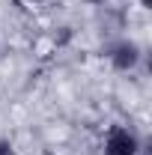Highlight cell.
Here are the masks:
<instances>
[{
	"instance_id": "cell-1",
	"label": "cell",
	"mask_w": 152,
	"mask_h": 155,
	"mask_svg": "<svg viewBox=\"0 0 152 155\" xmlns=\"http://www.w3.org/2000/svg\"><path fill=\"white\" fill-rule=\"evenodd\" d=\"M137 149H140V140L125 125H114L104 137V155H137Z\"/></svg>"
},
{
	"instance_id": "cell-2",
	"label": "cell",
	"mask_w": 152,
	"mask_h": 155,
	"mask_svg": "<svg viewBox=\"0 0 152 155\" xmlns=\"http://www.w3.org/2000/svg\"><path fill=\"white\" fill-rule=\"evenodd\" d=\"M111 60L116 63V69H134L137 60H140V51L134 42H119L114 51H111Z\"/></svg>"
},
{
	"instance_id": "cell-3",
	"label": "cell",
	"mask_w": 152,
	"mask_h": 155,
	"mask_svg": "<svg viewBox=\"0 0 152 155\" xmlns=\"http://www.w3.org/2000/svg\"><path fill=\"white\" fill-rule=\"evenodd\" d=\"M0 155H15V146L9 140H0Z\"/></svg>"
},
{
	"instance_id": "cell-4",
	"label": "cell",
	"mask_w": 152,
	"mask_h": 155,
	"mask_svg": "<svg viewBox=\"0 0 152 155\" xmlns=\"http://www.w3.org/2000/svg\"><path fill=\"white\" fill-rule=\"evenodd\" d=\"M143 3V9H152V0H140Z\"/></svg>"
},
{
	"instance_id": "cell-5",
	"label": "cell",
	"mask_w": 152,
	"mask_h": 155,
	"mask_svg": "<svg viewBox=\"0 0 152 155\" xmlns=\"http://www.w3.org/2000/svg\"><path fill=\"white\" fill-rule=\"evenodd\" d=\"M27 3H42V0H27Z\"/></svg>"
},
{
	"instance_id": "cell-6",
	"label": "cell",
	"mask_w": 152,
	"mask_h": 155,
	"mask_svg": "<svg viewBox=\"0 0 152 155\" xmlns=\"http://www.w3.org/2000/svg\"><path fill=\"white\" fill-rule=\"evenodd\" d=\"M93 3H98V0H93Z\"/></svg>"
}]
</instances>
